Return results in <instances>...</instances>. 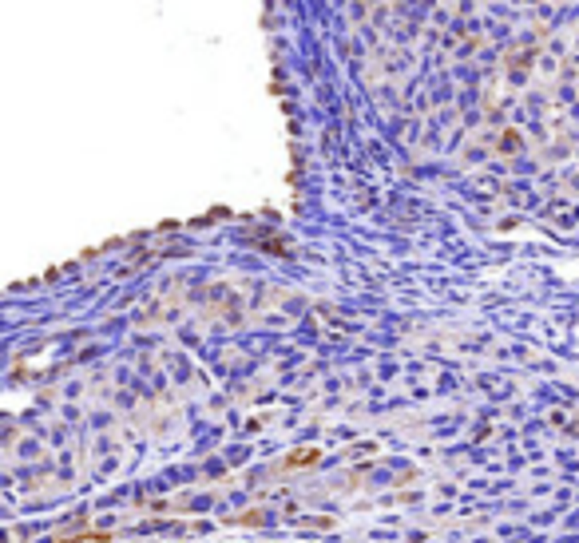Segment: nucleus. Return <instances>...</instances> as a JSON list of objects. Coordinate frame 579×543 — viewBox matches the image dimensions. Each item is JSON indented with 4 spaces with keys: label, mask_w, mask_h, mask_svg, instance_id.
<instances>
[]
</instances>
